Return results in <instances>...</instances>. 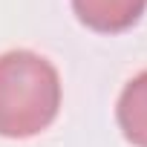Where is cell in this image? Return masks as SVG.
<instances>
[{
  "label": "cell",
  "instance_id": "cell-1",
  "mask_svg": "<svg viewBox=\"0 0 147 147\" xmlns=\"http://www.w3.org/2000/svg\"><path fill=\"white\" fill-rule=\"evenodd\" d=\"M61 110L58 69L32 49L0 55V136L29 138L46 130Z\"/></svg>",
  "mask_w": 147,
  "mask_h": 147
},
{
  "label": "cell",
  "instance_id": "cell-2",
  "mask_svg": "<svg viewBox=\"0 0 147 147\" xmlns=\"http://www.w3.org/2000/svg\"><path fill=\"white\" fill-rule=\"evenodd\" d=\"M72 9L84 26L113 35L141 20L147 0H72Z\"/></svg>",
  "mask_w": 147,
  "mask_h": 147
},
{
  "label": "cell",
  "instance_id": "cell-3",
  "mask_svg": "<svg viewBox=\"0 0 147 147\" xmlns=\"http://www.w3.org/2000/svg\"><path fill=\"white\" fill-rule=\"evenodd\" d=\"M115 118L130 144L147 147V69L127 81V87L121 90Z\"/></svg>",
  "mask_w": 147,
  "mask_h": 147
}]
</instances>
